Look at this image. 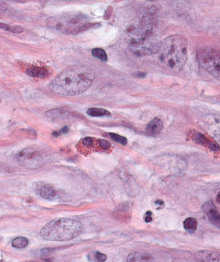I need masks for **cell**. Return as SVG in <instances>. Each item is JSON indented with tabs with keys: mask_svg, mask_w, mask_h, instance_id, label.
Returning a JSON list of instances; mask_svg holds the SVG:
<instances>
[{
	"mask_svg": "<svg viewBox=\"0 0 220 262\" xmlns=\"http://www.w3.org/2000/svg\"><path fill=\"white\" fill-rule=\"evenodd\" d=\"M127 262H155V260L148 253L134 252L128 256Z\"/></svg>",
	"mask_w": 220,
	"mask_h": 262,
	"instance_id": "cell-12",
	"label": "cell"
},
{
	"mask_svg": "<svg viewBox=\"0 0 220 262\" xmlns=\"http://www.w3.org/2000/svg\"><path fill=\"white\" fill-rule=\"evenodd\" d=\"M163 129H164V123L160 119L156 118L147 125L146 133L149 136H155L160 134Z\"/></svg>",
	"mask_w": 220,
	"mask_h": 262,
	"instance_id": "cell-11",
	"label": "cell"
},
{
	"mask_svg": "<svg viewBox=\"0 0 220 262\" xmlns=\"http://www.w3.org/2000/svg\"><path fill=\"white\" fill-rule=\"evenodd\" d=\"M152 213H151V211H147L145 215V221L146 222H150L152 221Z\"/></svg>",
	"mask_w": 220,
	"mask_h": 262,
	"instance_id": "cell-24",
	"label": "cell"
},
{
	"mask_svg": "<svg viewBox=\"0 0 220 262\" xmlns=\"http://www.w3.org/2000/svg\"><path fill=\"white\" fill-rule=\"evenodd\" d=\"M91 54L96 58L100 59L101 61L107 62L108 60L106 52L104 50L101 49V48H94V49L92 50Z\"/></svg>",
	"mask_w": 220,
	"mask_h": 262,
	"instance_id": "cell-19",
	"label": "cell"
},
{
	"mask_svg": "<svg viewBox=\"0 0 220 262\" xmlns=\"http://www.w3.org/2000/svg\"><path fill=\"white\" fill-rule=\"evenodd\" d=\"M93 142L94 139L91 137H85L82 140V144L85 147H91Z\"/></svg>",
	"mask_w": 220,
	"mask_h": 262,
	"instance_id": "cell-23",
	"label": "cell"
},
{
	"mask_svg": "<svg viewBox=\"0 0 220 262\" xmlns=\"http://www.w3.org/2000/svg\"><path fill=\"white\" fill-rule=\"evenodd\" d=\"M0 27L2 28V30H4L6 31H8V32H10L13 33V34H21L22 32H23V28L20 27V26H10L7 25V24L5 23H1L0 24Z\"/></svg>",
	"mask_w": 220,
	"mask_h": 262,
	"instance_id": "cell-20",
	"label": "cell"
},
{
	"mask_svg": "<svg viewBox=\"0 0 220 262\" xmlns=\"http://www.w3.org/2000/svg\"><path fill=\"white\" fill-rule=\"evenodd\" d=\"M28 244L27 239L25 237H17L12 242V246L15 248H24Z\"/></svg>",
	"mask_w": 220,
	"mask_h": 262,
	"instance_id": "cell-18",
	"label": "cell"
},
{
	"mask_svg": "<svg viewBox=\"0 0 220 262\" xmlns=\"http://www.w3.org/2000/svg\"><path fill=\"white\" fill-rule=\"evenodd\" d=\"M95 77L93 70L87 66H70L52 81L50 90L59 96H77L91 86Z\"/></svg>",
	"mask_w": 220,
	"mask_h": 262,
	"instance_id": "cell-1",
	"label": "cell"
},
{
	"mask_svg": "<svg viewBox=\"0 0 220 262\" xmlns=\"http://www.w3.org/2000/svg\"><path fill=\"white\" fill-rule=\"evenodd\" d=\"M191 138L197 144L201 145L202 147H205L213 152L220 151L219 145L217 142L208 139L206 136L202 135L201 133H197V132H193L191 133Z\"/></svg>",
	"mask_w": 220,
	"mask_h": 262,
	"instance_id": "cell-8",
	"label": "cell"
},
{
	"mask_svg": "<svg viewBox=\"0 0 220 262\" xmlns=\"http://www.w3.org/2000/svg\"><path fill=\"white\" fill-rule=\"evenodd\" d=\"M146 73H144V72H138L137 74L136 75L137 77H140V78H144L145 76H146Z\"/></svg>",
	"mask_w": 220,
	"mask_h": 262,
	"instance_id": "cell-27",
	"label": "cell"
},
{
	"mask_svg": "<svg viewBox=\"0 0 220 262\" xmlns=\"http://www.w3.org/2000/svg\"><path fill=\"white\" fill-rule=\"evenodd\" d=\"M156 206L160 207V208H164L165 206V202L163 200L158 199L155 201Z\"/></svg>",
	"mask_w": 220,
	"mask_h": 262,
	"instance_id": "cell-25",
	"label": "cell"
},
{
	"mask_svg": "<svg viewBox=\"0 0 220 262\" xmlns=\"http://www.w3.org/2000/svg\"><path fill=\"white\" fill-rule=\"evenodd\" d=\"M99 146L103 150H109L111 147V144L109 141L104 139H99L98 140Z\"/></svg>",
	"mask_w": 220,
	"mask_h": 262,
	"instance_id": "cell-22",
	"label": "cell"
},
{
	"mask_svg": "<svg viewBox=\"0 0 220 262\" xmlns=\"http://www.w3.org/2000/svg\"><path fill=\"white\" fill-rule=\"evenodd\" d=\"M184 229L189 232H195L197 229L198 222L195 218H187L183 222Z\"/></svg>",
	"mask_w": 220,
	"mask_h": 262,
	"instance_id": "cell-16",
	"label": "cell"
},
{
	"mask_svg": "<svg viewBox=\"0 0 220 262\" xmlns=\"http://www.w3.org/2000/svg\"><path fill=\"white\" fill-rule=\"evenodd\" d=\"M198 61L208 73L220 81V51L213 48H202L198 51Z\"/></svg>",
	"mask_w": 220,
	"mask_h": 262,
	"instance_id": "cell-5",
	"label": "cell"
},
{
	"mask_svg": "<svg viewBox=\"0 0 220 262\" xmlns=\"http://www.w3.org/2000/svg\"><path fill=\"white\" fill-rule=\"evenodd\" d=\"M83 226L80 222L72 219L52 220L41 229L42 239L48 241H68L76 239L83 232Z\"/></svg>",
	"mask_w": 220,
	"mask_h": 262,
	"instance_id": "cell-3",
	"label": "cell"
},
{
	"mask_svg": "<svg viewBox=\"0 0 220 262\" xmlns=\"http://www.w3.org/2000/svg\"><path fill=\"white\" fill-rule=\"evenodd\" d=\"M18 160L23 166L28 168H37L43 164L42 158L38 152L25 150L18 156Z\"/></svg>",
	"mask_w": 220,
	"mask_h": 262,
	"instance_id": "cell-6",
	"label": "cell"
},
{
	"mask_svg": "<svg viewBox=\"0 0 220 262\" xmlns=\"http://www.w3.org/2000/svg\"><path fill=\"white\" fill-rule=\"evenodd\" d=\"M48 70L45 67H32L27 68V73L34 78H44L48 75Z\"/></svg>",
	"mask_w": 220,
	"mask_h": 262,
	"instance_id": "cell-14",
	"label": "cell"
},
{
	"mask_svg": "<svg viewBox=\"0 0 220 262\" xmlns=\"http://www.w3.org/2000/svg\"><path fill=\"white\" fill-rule=\"evenodd\" d=\"M40 195L44 199L47 200H54L56 199L57 191L51 185H45L42 187L40 191Z\"/></svg>",
	"mask_w": 220,
	"mask_h": 262,
	"instance_id": "cell-13",
	"label": "cell"
},
{
	"mask_svg": "<svg viewBox=\"0 0 220 262\" xmlns=\"http://www.w3.org/2000/svg\"><path fill=\"white\" fill-rule=\"evenodd\" d=\"M155 53L162 68L171 73H179L186 63L188 41L183 35H171L158 44Z\"/></svg>",
	"mask_w": 220,
	"mask_h": 262,
	"instance_id": "cell-2",
	"label": "cell"
},
{
	"mask_svg": "<svg viewBox=\"0 0 220 262\" xmlns=\"http://www.w3.org/2000/svg\"><path fill=\"white\" fill-rule=\"evenodd\" d=\"M203 210L211 223L217 228H220V213L213 202H206L203 206Z\"/></svg>",
	"mask_w": 220,
	"mask_h": 262,
	"instance_id": "cell-9",
	"label": "cell"
},
{
	"mask_svg": "<svg viewBox=\"0 0 220 262\" xmlns=\"http://www.w3.org/2000/svg\"><path fill=\"white\" fill-rule=\"evenodd\" d=\"M69 127H68V126H65V127H63L62 129L60 130V131H60V135H61V134L68 133V132H69Z\"/></svg>",
	"mask_w": 220,
	"mask_h": 262,
	"instance_id": "cell-26",
	"label": "cell"
},
{
	"mask_svg": "<svg viewBox=\"0 0 220 262\" xmlns=\"http://www.w3.org/2000/svg\"><path fill=\"white\" fill-rule=\"evenodd\" d=\"M87 20V17L83 14H68L59 18L50 19L48 25L64 34H76L87 28L90 24L86 23Z\"/></svg>",
	"mask_w": 220,
	"mask_h": 262,
	"instance_id": "cell-4",
	"label": "cell"
},
{
	"mask_svg": "<svg viewBox=\"0 0 220 262\" xmlns=\"http://www.w3.org/2000/svg\"><path fill=\"white\" fill-rule=\"evenodd\" d=\"M203 127L209 134L220 141V116L210 114L204 117Z\"/></svg>",
	"mask_w": 220,
	"mask_h": 262,
	"instance_id": "cell-7",
	"label": "cell"
},
{
	"mask_svg": "<svg viewBox=\"0 0 220 262\" xmlns=\"http://www.w3.org/2000/svg\"><path fill=\"white\" fill-rule=\"evenodd\" d=\"M88 115L93 118H101V117H107L111 115V112L102 108L91 107L87 111Z\"/></svg>",
	"mask_w": 220,
	"mask_h": 262,
	"instance_id": "cell-15",
	"label": "cell"
},
{
	"mask_svg": "<svg viewBox=\"0 0 220 262\" xmlns=\"http://www.w3.org/2000/svg\"><path fill=\"white\" fill-rule=\"evenodd\" d=\"M195 258L197 262H220V252L202 250L196 253Z\"/></svg>",
	"mask_w": 220,
	"mask_h": 262,
	"instance_id": "cell-10",
	"label": "cell"
},
{
	"mask_svg": "<svg viewBox=\"0 0 220 262\" xmlns=\"http://www.w3.org/2000/svg\"><path fill=\"white\" fill-rule=\"evenodd\" d=\"M215 200H216L217 203H220V191L218 193H217L216 198H215Z\"/></svg>",
	"mask_w": 220,
	"mask_h": 262,
	"instance_id": "cell-28",
	"label": "cell"
},
{
	"mask_svg": "<svg viewBox=\"0 0 220 262\" xmlns=\"http://www.w3.org/2000/svg\"><path fill=\"white\" fill-rule=\"evenodd\" d=\"M87 258L91 262H105L107 260V255L100 252L89 253L87 255Z\"/></svg>",
	"mask_w": 220,
	"mask_h": 262,
	"instance_id": "cell-17",
	"label": "cell"
},
{
	"mask_svg": "<svg viewBox=\"0 0 220 262\" xmlns=\"http://www.w3.org/2000/svg\"><path fill=\"white\" fill-rule=\"evenodd\" d=\"M110 137L112 140L122 145H127L128 140L124 136L117 135L115 133H109Z\"/></svg>",
	"mask_w": 220,
	"mask_h": 262,
	"instance_id": "cell-21",
	"label": "cell"
}]
</instances>
